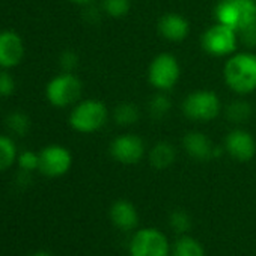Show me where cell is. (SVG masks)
I'll use <instances>...</instances> for the list:
<instances>
[{
  "instance_id": "28",
  "label": "cell",
  "mask_w": 256,
  "mask_h": 256,
  "mask_svg": "<svg viewBox=\"0 0 256 256\" xmlns=\"http://www.w3.org/2000/svg\"><path fill=\"white\" fill-rule=\"evenodd\" d=\"M238 40L246 47H256V23L238 32Z\"/></svg>"
},
{
  "instance_id": "9",
  "label": "cell",
  "mask_w": 256,
  "mask_h": 256,
  "mask_svg": "<svg viewBox=\"0 0 256 256\" xmlns=\"http://www.w3.org/2000/svg\"><path fill=\"white\" fill-rule=\"evenodd\" d=\"M108 152L114 162L125 166H132L142 162L146 152V145L140 136L133 133H125L116 136L110 142Z\"/></svg>"
},
{
  "instance_id": "16",
  "label": "cell",
  "mask_w": 256,
  "mask_h": 256,
  "mask_svg": "<svg viewBox=\"0 0 256 256\" xmlns=\"http://www.w3.org/2000/svg\"><path fill=\"white\" fill-rule=\"evenodd\" d=\"M150 163L154 169L157 170H164L168 168H170L176 158V151H175V146L170 144V142H166V140H162V142H157L151 151H150Z\"/></svg>"
},
{
  "instance_id": "20",
  "label": "cell",
  "mask_w": 256,
  "mask_h": 256,
  "mask_svg": "<svg viewBox=\"0 0 256 256\" xmlns=\"http://www.w3.org/2000/svg\"><path fill=\"white\" fill-rule=\"evenodd\" d=\"M224 116L232 124H244L252 116V106L246 100H234L224 107Z\"/></svg>"
},
{
  "instance_id": "26",
  "label": "cell",
  "mask_w": 256,
  "mask_h": 256,
  "mask_svg": "<svg viewBox=\"0 0 256 256\" xmlns=\"http://www.w3.org/2000/svg\"><path fill=\"white\" fill-rule=\"evenodd\" d=\"M16 90V80L8 70L0 68V96H10Z\"/></svg>"
},
{
  "instance_id": "22",
  "label": "cell",
  "mask_w": 256,
  "mask_h": 256,
  "mask_svg": "<svg viewBox=\"0 0 256 256\" xmlns=\"http://www.w3.org/2000/svg\"><path fill=\"white\" fill-rule=\"evenodd\" d=\"M172 108V101L169 100V96L166 95V92H160L156 94L150 102H148V112H150V116L156 120H160L163 119L169 110Z\"/></svg>"
},
{
  "instance_id": "15",
  "label": "cell",
  "mask_w": 256,
  "mask_h": 256,
  "mask_svg": "<svg viewBox=\"0 0 256 256\" xmlns=\"http://www.w3.org/2000/svg\"><path fill=\"white\" fill-rule=\"evenodd\" d=\"M160 35L170 42H181L190 34V23L186 17L176 12H166L157 23Z\"/></svg>"
},
{
  "instance_id": "10",
  "label": "cell",
  "mask_w": 256,
  "mask_h": 256,
  "mask_svg": "<svg viewBox=\"0 0 256 256\" xmlns=\"http://www.w3.org/2000/svg\"><path fill=\"white\" fill-rule=\"evenodd\" d=\"M38 170L48 178H59L68 174L72 166V154L64 145H47L40 152Z\"/></svg>"
},
{
  "instance_id": "24",
  "label": "cell",
  "mask_w": 256,
  "mask_h": 256,
  "mask_svg": "<svg viewBox=\"0 0 256 256\" xmlns=\"http://www.w3.org/2000/svg\"><path fill=\"white\" fill-rule=\"evenodd\" d=\"M169 223H170V228L178 234V235H184L190 230L192 228V218L188 216L187 211L184 210H175L170 212L169 216Z\"/></svg>"
},
{
  "instance_id": "1",
  "label": "cell",
  "mask_w": 256,
  "mask_h": 256,
  "mask_svg": "<svg viewBox=\"0 0 256 256\" xmlns=\"http://www.w3.org/2000/svg\"><path fill=\"white\" fill-rule=\"evenodd\" d=\"M226 86L238 94L247 95L256 89V54L252 52L234 53L223 66Z\"/></svg>"
},
{
  "instance_id": "2",
  "label": "cell",
  "mask_w": 256,
  "mask_h": 256,
  "mask_svg": "<svg viewBox=\"0 0 256 256\" xmlns=\"http://www.w3.org/2000/svg\"><path fill=\"white\" fill-rule=\"evenodd\" d=\"M108 120L107 106L95 98L80 100L74 104L68 122L74 132L82 134H90L100 132Z\"/></svg>"
},
{
  "instance_id": "5",
  "label": "cell",
  "mask_w": 256,
  "mask_h": 256,
  "mask_svg": "<svg viewBox=\"0 0 256 256\" xmlns=\"http://www.w3.org/2000/svg\"><path fill=\"white\" fill-rule=\"evenodd\" d=\"M130 256H170L172 247L164 232L157 228L138 229L128 244Z\"/></svg>"
},
{
  "instance_id": "11",
  "label": "cell",
  "mask_w": 256,
  "mask_h": 256,
  "mask_svg": "<svg viewBox=\"0 0 256 256\" xmlns=\"http://www.w3.org/2000/svg\"><path fill=\"white\" fill-rule=\"evenodd\" d=\"M223 150L234 160L247 163L256 154V140L244 128H234L224 138Z\"/></svg>"
},
{
  "instance_id": "23",
  "label": "cell",
  "mask_w": 256,
  "mask_h": 256,
  "mask_svg": "<svg viewBox=\"0 0 256 256\" xmlns=\"http://www.w3.org/2000/svg\"><path fill=\"white\" fill-rule=\"evenodd\" d=\"M132 11V0H101V12L110 18H122Z\"/></svg>"
},
{
  "instance_id": "8",
  "label": "cell",
  "mask_w": 256,
  "mask_h": 256,
  "mask_svg": "<svg viewBox=\"0 0 256 256\" xmlns=\"http://www.w3.org/2000/svg\"><path fill=\"white\" fill-rule=\"evenodd\" d=\"M180 77L181 65L178 59L170 53L157 54L148 66V82L154 89L160 92H168L174 89Z\"/></svg>"
},
{
  "instance_id": "14",
  "label": "cell",
  "mask_w": 256,
  "mask_h": 256,
  "mask_svg": "<svg viewBox=\"0 0 256 256\" xmlns=\"http://www.w3.org/2000/svg\"><path fill=\"white\" fill-rule=\"evenodd\" d=\"M108 216H110L113 226L122 232L134 230L139 223V212L134 204H132L126 199H118L116 202H113L110 206Z\"/></svg>"
},
{
  "instance_id": "3",
  "label": "cell",
  "mask_w": 256,
  "mask_h": 256,
  "mask_svg": "<svg viewBox=\"0 0 256 256\" xmlns=\"http://www.w3.org/2000/svg\"><path fill=\"white\" fill-rule=\"evenodd\" d=\"M214 17L217 23L229 26L238 34L256 23V0H220Z\"/></svg>"
},
{
  "instance_id": "17",
  "label": "cell",
  "mask_w": 256,
  "mask_h": 256,
  "mask_svg": "<svg viewBox=\"0 0 256 256\" xmlns=\"http://www.w3.org/2000/svg\"><path fill=\"white\" fill-rule=\"evenodd\" d=\"M172 256H205V248L196 238L184 234L174 242Z\"/></svg>"
},
{
  "instance_id": "4",
  "label": "cell",
  "mask_w": 256,
  "mask_h": 256,
  "mask_svg": "<svg viewBox=\"0 0 256 256\" xmlns=\"http://www.w3.org/2000/svg\"><path fill=\"white\" fill-rule=\"evenodd\" d=\"M184 116L194 122L214 120L222 113V102L216 92L199 89L190 92L181 106Z\"/></svg>"
},
{
  "instance_id": "29",
  "label": "cell",
  "mask_w": 256,
  "mask_h": 256,
  "mask_svg": "<svg viewBox=\"0 0 256 256\" xmlns=\"http://www.w3.org/2000/svg\"><path fill=\"white\" fill-rule=\"evenodd\" d=\"M70 2H72L76 5H80V6H89V5H92L95 2V0H70Z\"/></svg>"
},
{
  "instance_id": "12",
  "label": "cell",
  "mask_w": 256,
  "mask_h": 256,
  "mask_svg": "<svg viewBox=\"0 0 256 256\" xmlns=\"http://www.w3.org/2000/svg\"><path fill=\"white\" fill-rule=\"evenodd\" d=\"M24 58L23 38L14 30L0 32V68L11 70L22 64Z\"/></svg>"
},
{
  "instance_id": "13",
  "label": "cell",
  "mask_w": 256,
  "mask_h": 256,
  "mask_svg": "<svg viewBox=\"0 0 256 256\" xmlns=\"http://www.w3.org/2000/svg\"><path fill=\"white\" fill-rule=\"evenodd\" d=\"M182 148L188 157L198 162H208L220 156V150L211 142V139L198 130H192L182 138Z\"/></svg>"
},
{
  "instance_id": "30",
  "label": "cell",
  "mask_w": 256,
  "mask_h": 256,
  "mask_svg": "<svg viewBox=\"0 0 256 256\" xmlns=\"http://www.w3.org/2000/svg\"><path fill=\"white\" fill-rule=\"evenodd\" d=\"M32 256H52V254L47 253V252H36V253H34Z\"/></svg>"
},
{
  "instance_id": "7",
  "label": "cell",
  "mask_w": 256,
  "mask_h": 256,
  "mask_svg": "<svg viewBox=\"0 0 256 256\" xmlns=\"http://www.w3.org/2000/svg\"><path fill=\"white\" fill-rule=\"evenodd\" d=\"M238 41V34L234 29L217 22L210 26L200 36L202 50L214 58H229L234 54L236 52Z\"/></svg>"
},
{
  "instance_id": "19",
  "label": "cell",
  "mask_w": 256,
  "mask_h": 256,
  "mask_svg": "<svg viewBox=\"0 0 256 256\" xmlns=\"http://www.w3.org/2000/svg\"><path fill=\"white\" fill-rule=\"evenodd\" d=\"M18 158V151L11 136L0 134V172L8 170Z\"/></svg>"
},
{
  "instance_id": "27",
  "label": "cell",
  "mask_w": 256,
  "mask_h": 256,
  "mask_svg": "<svg viewBox=\"0 0 256 256\" xmlns=\"http://www.w3.org/2000/svg\"><path fill=\"white\" fill-rule=\"evenodd\" d=\"M59 60H60V66H62L64 72H72L77 68V65H78V58L71 50L64 52L60 54V59Z\"/></svg>"
},
{
  "instance_id": "21",
  "label": "cell",
  "mask_w": 256,
  "mask_h": 256,
  "mask_svg": "<svg viewBox=\"0 0 256 256\" xmlns=\"http://www.w3.org/2000/svg\"><path fill=\"white\" fill-rule=\"evenodd\" d=\"M6 128L16 136H26L30 130V119L20 110L11 112L6 116Z\"/></svg>"
},
{
  "instance_id": "6",
  "label": "cell",
  "mask_w": 256,
  "mask_h": 256,
  "mask_svg": "<svg viewBox=\"0 0 256 256\" xmlns=\"http://www.w3.org/2000/svg\"><path fill=\"white\" fill-rule=\"evenodd\" d=\"M83 84L74 72H60L53 77L46 88V96L53 107H68L80 101Z\"/></svg>"
},
{
  "instance_id": "18",
  "label": "cell",
  "mask_w": 256,
  "mask_h": 256,
  "mask_svg": "<svg viewBox=\"0 0 256 256\" xmlns=\"http://www.w3.org/2000/svg\"><path fill=\"white\" fill-rule=\"evenodd\" d=\"M140 118V110L133 102H120L113 108V120L120 126L134 125Z\"/></svg>"
},
{
  "instance_id": "25",
  "label": "cell",
  "mask_w": 256,
  "mask_h": 256,
  "mask_svg": "<svg viewBox=\"0 0 256 256\" xmlns=\"http://www.w3.org/2000/svg\"><path fill=\"white\" fill-rule=\"evenodd\" d=\"M17 163H18V166H20V169L23 172L38 170V168H40V156L36 152H32V151H23L22 154H18Z\"/></svg>"
}]
</instances>
